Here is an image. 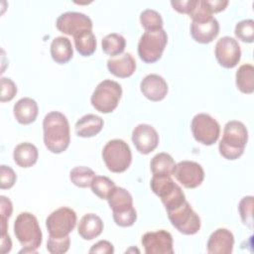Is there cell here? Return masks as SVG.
I'll use <instances>...</instances> for the list:
<instances>
[{
	"label": "cell",
	"instance_id": "484cf974",
	"mask_svg": "<svg viewBox=\"0 0 254 254\" xmlns=\"http://www.w3.org/2000/svg\"><path fill=\"white\" fill-rule=\"evenodd\" d=\"M150 167L153 176H172L176 163L170 154L159 153L152 158Z\"/></svg>",
	"mask_w": 254,
	"mask_h": 254
},
{
	"label": "cell",
	"instance_id": "7bdbcfd3",
	"mask_svg": "<svg viewBox=\"0 0 254 254\" xmlns=\"http://www.w3.org/2000/svg\"><path fill=\"white\" fill-rule=\"evenodd\" d=\"M12 248V241L9 235L7 236H1L0 238V251L1 253L5 254L11 251Z\"/></svg>",
	"mask_w": 254,
	"mask_h": 254
},
{
	"label": "cell",
	"instance_id": "4316f807",
	"mask_svg": "<svg viewBox=\"0 0 254 254\" xmlns=\"http://www.w3.org/2000/svg\"><path fill=\"white\" fill-rule=\"evenodd\" d=\"M237 88L246 94L254 91V66L250 64L240 65L235 74Z\"/></svg>",
	"mask_w": 254,
	"mask_h": 254
},
{
	"label": "cell",
	"instance_id": "b9f144b4",
	"mask_svg": "<svg viewBox=\"0 0 254 254\" xmlns=\"http://www.w3.org/2000/svg\"><path fill=\"white\" fill-rule=\"evenodd\" d=\"M203 3L211 14L224 10L228 5L227 0H203Z\"/></svg>",
	"mask_w": 254,
	"mask_h": 254
},
{
	"label": "cell",
	"instance_id": "74e56055",
	"mask_svg": "<svg viewBox=\"0 0 254 254\" xmlns=\"http://www.w3.org/2000/svg\"><path fill=\"white\" fill-rule=\"evenodd\" d=\"M17 180V176L14 170L6 165H1L0 167V188L2 190L11 189Z\"/></svg>",
	"mask_w": 254,
	"mask_h": 254
},
{
	"label": "cell",
	"instance_id": "7c38bea8",
	"mask_svg": "<svg viewBox=\"0 0 254 254\" xmlns=\"http://www.w3.org/2000/svg\"><path fill=\"white\" fill-rule=\"evenodd\" d=\"M214 55L221 66L232 68L237 65L241 59V49L235 39L225 36L216 42Z\"/></svg>",
	"mask_w": 254,
	"mask_h": 254
},
{
	"label": "cell",
	"instance_id": "3957f363",
	"mask_svg": "<svg viewBox=\"0 0 254 254\" xmlns=\"http://www.w3.org/2000/svg\"><path fill=\"white\" fill-rule=\"evenodd\" d=\"M190 17L191 18L190 35L195 42L208 44L216 38L219 33L218 21L205 7L203 0L197 1Z\"/></svg>",
	"mask_w": 254,
	"mask_h": 254
},
{
	"label": "cell",
	"instance_id": "f546056e",
	"mask_svg": "<svg viewBox=\"0 0 254 254\" xmlns=\"http://www.w3.org/2000/svg\"><path fill=\"white\" fill-rule=\"evenodd\" d=\"M95 173L88 167L78 166L74 167L69 173L70 182L78 188H88L90 187Z\"/></svg>",
	"mask_w": 254,
	"mask_h": 254
},
{
	"label": "cell",
	"instance_id": "6da1fadb",
	"mask_svg": "<svg viewBox=\"0 0 254 254\" xmlns=\"http://www.w3.org/2000/svg\"><path fill=\"white\" fill-rule=\"evenodd\" d=\"M44 143L46 148L54 153L60 154L65 151L70 142L68 120L59 111L49 112L43 120Z\"/></svg>",
	"mask_w": 254,
	"mask_h": 254
},
{
	"label": "cell",
	"instance_id": "4fadbf2b",
	"mask_svg": "<svg viewBox=\"0 0 254 254\" xmlns=\"http://www.w3.org/2000/svg\"><path fill=\"white\" fill-rule=\"evenodd\" d=\"M173 175L177 181L187 189H195L200 186L204 180L202 167L193 161L179 162L176 164Z\"/></svg>",
	"mask_w": 254,
	"mask_h": 254
},
{
	"label": "cell",
	"instance_id": "9c48e42d",
	"mask_svg": "<svg viewBox=\"0 0 254 254\" xmlns=\"http://www.w3.org/2000/svg\"><path fill=\"white\" fill-rule=\"evenodd\" d=\"M167 213L172 225L183 234L192 235L200 229V218L187 199Z\"/></svg>",
	"mask_w": 254,
	"mask_h": 254
},
{
	"label": "cell",
	"instance_id": "603a6c76",
	"mask_svg": "<svg viewBox=\"0 0 254 254\" xmlns=\"http://www.w3.org/2000/svg\"><path fill=\"white\" fill-rule=\"evenodd\" d=\"M37 147L29 142H23L17 145L13 152L15 163L21 168H30L37 163L38 160Z\"/></svg>",
	"mask_w": 254,
	"mask_h": 254
},
{
	"label": "cell",
	"instance_id": "2e32d148",
	"mask_svg": "<svg viewBox=\"0 0 254 254\" xmlns=\"http://www.w3.org/2000/svg\"><path fill=\"white\" fill-rule=\"evenodd\" d=\"M132 142L139 153L147 155L158 147L159 135L153 126L139 124L132 131Z\"/></svg>",
	"mask_w": 254,
	"mask_h": 254
},
{
	"label": "cell",
	"instance_id": "ac0fdd59",
	"mask_svg": "<svg viewBox=\"0 0 254 254\" xmlns=\"http://www.w3.org/2000/svg\"><path fill=\"white\" fill-rule=\"evenodd\" d=\"M234 236L226 228L214 230L207 240V252L209 254H230L233 250Z\"/></svg>",
	"mask_w": 254,
	"mask_h": 254
},
{
	"label": "cell",
	"instance_id": "ab89813d",
	"mask_svg": "<svg viewBox=\"0 0 254 254\" xmlns=\"http://www.w3.org/2000/svg\"><path fill=\"white\" fill-rule=\"evenodd\" d=\"M198 0H183V1H171L173 8L182 14L190 15L194 10Z\"/></svg>",
	"mask_w": 254,
	"mask_h": 254
},
{
	"label": "cell",
	"instance_id": "8d00e7d4",
	"mask_svg": "<svg viewBox=\"0 0 254 254\" xmlns=\"http://www.w3.org/2000/svg\"><path fill=\"white\" fill-rule=\"evenodd\" d=\"M0 85H1L0 101L6 102V101L12 100L17 93V86L15 82L9 77H1Z\"/></svg>",
	"mask_w": 254,
	"mask_h": 254
},
{
	"label": "cell",
	"instance_id": "d6a6232c",
	"mask_svg": "<svg viewBox=\"0 0 254 254\" xmlns=\"http://www.w3.org/2000/svg\"><path fill=\"white\" fill-rule=\"evenodd\" d=\"M236 38L244 43H253L254 41V21L246 19L238 22L234 29Z\"/></svg>",
	"mask_w": 254,
	"mask_h": 254
},
{
	"label": "cell",
	"instance_id": "d6986e66",
	"mask_svg": "<svg viewBox=\"0 0 254 254\" xmlns=\"http://www.w3.org/2000/svg\"><path fill=\"white\" fill-rule=\"evenodd\" d=\"M13 113L20 124L28 125L36 120L39 113V107L33 98L23 97L14 104Z\"/></svg>",
	"mask_w": 254,
	"mask_h": 254
},
{
	"label": "cell",
	"instance_id": "83f0119b",
	"mask_svg": "<svg viewBox=\"0 0 254 254\" xmlns=\"http://www.w3.org/2000/svg\"><path fill=\"white\" fill-rule=\"evenodd\" d=\"M77 53L83 57L91 56L96 50V38L92 31L85 30L73 36Z\"/></svg>",
	"mask_w": 254,
	"mask_h": 254
},
{
	"label": "cell",
	"instance_id": "f35d334b",
	"mask_svg": "<svg viewBox=\"0 0 254 254\" xmlns=\"http://www.w3.org/2000/svg\"><path fill=\"white\" fill-rule=\"evenodd\" d=\"M137 218V212L134 207L131 209L124 211V212H118L113 213V219L115 223L121 227H129L134 224Z\"/></svg>",
	"mask_w": 254,
	"mask_h": 254
},
{
	"label": "cell",
	"instance_id": "5b68a950",
	"mask_svg": "<svg viewBox=\"0 0 254 254\" xmlns=\"http://www.w3.org/2000/svg\"><path fill=\"white\" fill-rule=\"evenodd\" d=\"M102 159L112 173H123L131 165L132 153L129 145L121 139L108 141L102 150Z\"/></svg>",
	"mask_w": 254,
	"mask_h": 254
},
{
	"label": "cell",
	"instance_id": "1f68e13d",
	"mask_svg": "<svg viewBox=\"0 0 254 254\" xmlns=\"http://www.w3.org/2000/svg\"><path fill=\"white\" fill-rule=\"evenodd\" d=\"M140 22L146 31H158L163 29V19L159 12L153 9H145L140 14Z\"/></svg>",
	"mask_w": 254,
	"mask_h": 254
},
{
	"label": "cell",
	"instance_id": "ba28073f",
	"mask_svg": "<svg viewBox=\"0 0 254 254\" xmlns=\"http://www.w3.org/2000/svg\"><path fill=\"white\" fill-rule=\"evenodd\" d=\"M168 42L167 32L164 29L158 31H146L138 43V55L140 59L153 64L159 61Z\"/></svg>",
	"mask_w": 254,
	"mask_h": 254
},
{
	"label": "cell",
	"instance_id": "4dcf8cb0",
	"mask_svg": "<svg viewBox=\"0 0 254 254\" xmlns=\"http://www.w3.org/2000/svg\"><path fill=\"white\" fill-rule=\"evenodd\" d=\"M90 187L95 195L101 199H107L110 192L116 186L112 180L105 176H95Z\"/></svg>",
	"mask_w": 254,
	"mask_h": 254
},
{
	"label": "cell",
	"instance_id": "277c9868",
	"mask_svg": "<svg viewBox=\"0 0 254 254\" xmlns=\"http://www.w3.org/2000/svg\"><path fill=\"white\" fill-rule=\"evenodd\" d=\"M247 141L248 131L245 125L237 120L228 121L218 145L219 153L227 160H236L243 154Z\"/></svg>",
	"mask_w": 254,
	"mask_h": 254
},
{
	"label": "cell",
	"instance_id": "f1b7e54d",
	"mask_svg": "<svg viewBox=\"0 0 254 254\" xmlns=\"http://www.w3.org/2000/svg\"><path fill=\"white\" fill-rule=\"evenodd\" d=\"M102 51L111 57L118 56L123 53L126 47V40L123 36L117 33L106 35L101 42Z\"/></svg>",
	"mask_w": 254,
	"mask_h": 254
},
{
	"label": "cell",
	"instance_id": "7402d4cb",
	"mask_svg": "<svg viewBox=\"0 0 254 254\" xmlns=\"http://www.w3.org/2000/svg\"><path fill=\"white\" fill-rule=\"evenodd\" d=\"M103 119L95 114H86L79 118L74 126L78 137L90 138L97 135L103 128Z\"/></svg>",
	"mask_w": 254,
	"mask_h": 254
},
{
	"label": "cell",
	"instance_id": "60d3db41",
	"mask_svg": "<svg viewBox=\"0 0 254 254\" xmlns=\"http://www.w3.org/2000/svg\"><path fill=\"white\" fill-rule=\"evenodd\" d=\"M89 253H101V254H112L114 253L113 245L107 240H100L89 249Z\"/></svg>",
	"mask_w": 254,
	"mask_h": 254
},
{
	"label": "cell",
	"instance_id": "5bb4252c",
	"mask_svg": "<svg viewBox=\"0 0 254 254\" xmlns=\"http://www.w3.org/2000/svg\"><path fill=\"white\" fill-rule=\"evenodd\" d=\"M56 26L60 32L72 37L85 30L92 31L91 19L85 14L79 12L63 13L58 17Z\"/></svg>",
	"mask_w": 254,
	"mask_h": 254
},
{
	"label": "cell",
	"instance_id": "cb8c5ba5",
	"mask_svg": "<svg viewBox=\"0 0 254 254\" xmlns=\"http://www.w3.org/2000/svg\"><path fill=\"white\" fill-rule=\"evenodd\" d=\"M51 56L57 64H64L68 63L73 56V50L69 39L63 36L55 38L51 44Z\"/></svg>",
	"mask_w": 254,
	"mask_h": 254
},
{
	"label": "cell",
	"instance_id": "d4e9b609",
	"mask_svg": "<svg viewBox=\"0 0 254 254\" xmlns=\"http://www.w3.org/2000/svg\"><path fill=\"white\" fill-rule=\"evenodd\" d=\"M108 204L113 213L124 212L133 207V198L131 193L123 188L115 187L107 197Z\"/></svg>",
	"mask_w": 254,
	"mask_h": 254
},
{
	"label": "cell",
	"instance_id": "8992f818",
	"mask_svg": "<svg viewBox=\"0 0 254 254\" xmlns=\"http://www.w3.org/2000/svg\"><path fill=\"white\" fill-rule=\"evenodd\" d=\"M122 95L121 85L111 79H104L97 84L92 92V106L101 113H110L118 105Z\"/></svg>",
	"mask_w": 254,
	"mask_h": 254
},
{
	"label": "cell",
	"instance_id": "9a60e30c",
	"mask_svg": "<svg viewBox=\"0 0 254 254\" xmlns=\"http://www.w3.org/2000/svg\"><path fill=\"white\" fill-rule=\"evenodd\" d=\"M142 245L147 254H173V237L164 229L146 232L142 236Z\"/></svg>",
	"mask_w": 254,
	"mask_h": 254
},
{
	"label": "cell",
	"instance_id": "ffe728a7",
	"mask_svg": "<svg viewBox=\"0 0 254 254\" xmlns=\"http://www.w3.org/2000/svg\"><path fill=\"white\" fill-rule=\"evenodd\" d=\"M108 70L115 76L126 78L131 76L136 69V62L131 54L125 53L117 58L107 61Z\"/></svg>",
	"mask_w": 254,
	"mask_h": 254
},
{
	"label": "cell",
	"instance_id": "8fae6325",
	"mask_svg": "<svg viewBox=\"0 0 254 254\" xmlns=\"http://www.w3.org/2000/svg\"><path fill=\"white\" fill-rule=\"evenodd\" d=\"M193 138L202 145L210 146L214 144L220 134L219 123L206 113L196 114L190 124Z\"/></svg>",
	"mask_w": 254,
	"mask_h": 254
},
{
	"label": "cell",
	"instance_id": "836d02e7",
	"mask_svg": "<svg viewBox=\"0 0 254 254\" xmlns=\"http://www.w3.org/2000/svg\"><path fill=\"white\" fill-rule=\"evenodd\" d=\"M253 203L254 197L252 195H247L242 197L238 204V210L240 213L241 220L249 228L253 227Z\"/></svg>",
	"mask_w": 254,
	"mask_h": 254
},
{
	"label": "cell",
	"instance_id": "d590c367",
	"mask_svg": "<svg viewBox=\"0 0 254 254\" xmlns=\"http://www.w3.org/2000/svg\"><path fill=\"white\" fill-rule=\"evenodd\" d=\"M0 214H1V236L9 235L7 233V220L11 216L13 211V205L11 200L4 196H0Z\"/></svg>",
	"mask_w": 254,
	"mask_h": 254
},
{
	"label": "cell",
	"instance_id": "30bf717a",
	"mask_svg": "<svg viewBox=\"0 0 254 254\" xmlns=\"http://www.w3.org/2000/svg\"><path fill=\"white\" fill-rule=\"evenodd\" d=\"M76 213L73 209L62 206L53 211L46 219L49 236L63 238L68 236L76 224Z\"/></svg>",
	"mask_w": 254,
	"mask_h": 254
},
{
	"label": "cell",
	"instance_id": "e0dca14e",
	"mask_svg": "<svg viewBox=\"0 0 254 254\" xmlns=\"http://www.w3.org/2000/svg\"><path fill=\"white\" fill-rule=\"evenodd\" d=\"M140 89L143 95L149 100L161 101L168 93V84L161 75L151 73L142 79Z\"/></svg>",
	"mask_w": 254,
	"mask_h": 254
},
{
	"label": "cell",
	"instance_id": "52a82bcc",
	"mask_svg": "<svg viewBox=\"0 0 254 254\" xmlns=\"http://www.w3.org/2000/svg\"><path fill=\"white\" fill-rule=\"evenodd\" d=\"M151 190L157 194L166 210H171L186 200V195L179 185H177L171 176H153L150 182Z\"/></svg>",
	"mask_w": 254,
	"mask_h": 254
},
{
	"label": "cell",
	"instance_id": "44dd1931",
	"mask_svg": "<svg viewBox=\"0 0 254 254\" xmlns=\"http://www.w3.org/2000/svg\"><path fill=\"white\" fill-rule=\"evenodd\" d=\"M103 230L102 219L94 213H86L79 220L77 231L84 240H92L99 236Z\"/></svg>",
	"mask_w": 254,
	"mask_h": 254
},
{
	"label": "cell",
	"instance_id": "7a4b0ae2",
	"mask_svg": "<svg viewBox=\"0 0 254 254\" xmlns=\"http://www.w3.org/2000/svg\"><path fill=\"white\" fill-rule=\"evenodd\" d=\"M14 233L23 246L19 253H36L41 246L43 234L37 217L30 212H21L14 222Z\"/></svg>",
	"mask_w": 254,
	"mask_h": 254
},
{
	"label": "cell",
	"instance_id": "e575fe53",
	"mask_svg": "<svg viewBox=\"0 0 254 254\" xmlns=\"http://www.w3.org/2000/svg\"><path fill=\"white\" fill-rule=\"evenodd\" d=\"M70 238L65 236L63 238H56L49 236L47 242V250L52 254H64L69 249Z\"/></svg>",
	"mask_w": 254,
	"mask_h": 254
}]
</instances>
